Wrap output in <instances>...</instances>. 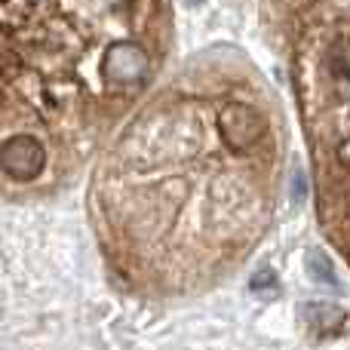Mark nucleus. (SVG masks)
Returning a JSON list of instances; mask_svg holds the SVG:
<instances>
[{"label":"nucleus","instance_id":"nucleus-5","mask_svg":"<svg viewBox=\"0 0 350 350\" xmlns=\"http://www.w3.org/2000/svg\"><path fill=\"white\" fill-rule=\"evenodd\" d=\"M310 310V320H317V332H332L335 326L341 323V310L332 308V304H317V308H308Z\"/></svg>","mask_w":350,"mask_h":350},{"label":"nucleus","instance_id":"nucleus-4","mask_svg":"<svg viewBox=\"0 0 350 350\" xmlns=\"http://www.w3.org/2000/svg\"><path fill=\"white\" fill-rule=\"evenodd\" d=\"M308 271H310V277H314L317 283H323V286H335V283H338V280H335V271H332V261H329L323 252H310Z\"/></svg>","mask_w":350,"mask_h":350},{"label":"nucleus","instance_id":"nucleus-6","mask_svg":"<svg viewBox=\"0 0 350 350\" xmlns=\"http://www.w3.org/2000/svg\"><path fill=\"white\" fill-rule=\"evenodd\" d=\"M249 289H252L255 295H273V292H277V273H273L271 267L258 271L252 280H249Z\"/></svg>","mask_w":350,"mask_h":350},{"label":"nucleus","instance_id":"nucleus-7","mask_svg":"<svg viewBox=\"0 0 350 350\" xmlns=\"http://www.w3.org/2000/svg\"><path fill=\"white\" fill-rule=\"evenodd\" d=\"M185 3H187V6H200V3H203V0H185Z\"/></svg>","mask_w":350,"mask_h":350},{"label":"nucleus","instance_id":"nucleus-2","mask_svg":"<svg viewBox=\"0 0 350 350\" xmlns=\"http://www.w3.org/2000/svg\"><path fill=\"white\" fill-rule=\"evenodd\" d=\"M46 166V151L34 135H12L0 145V170L16 181H34L40 178Z\"/></svg>","mask_w":350,"mask_h":350},{"label":"nucleus","instance_id":"nucleus-3","mask_svg":"<svg viewBox=\"0 0 350 350\" xmlns=\"http://www.w3.org/2000/svg\"><path fill=\"white\" fill-rule=\"evenodd\" d=\"M148 74V55L135 43H117L105 55V77L117 86H135Z\"/></svg>","mask_w":350,"mask_h":350},{"label":"nucleus","instance_id":"nucleus-1","mask_svg":"<svg viewBox=\"0 0 350 350\" xmlns=\"http://www.w3.org/2000/svg\"><path fill=\"white\" fill-rule=\"evenodd\" d=\"M218 133H221L224 145H228L230 151L252 154L265 145L267 123L255 108L234 102V105H224V108L218 111Z\"/></svg>","mask_w":350,"mask_h":350}]
</instances>
